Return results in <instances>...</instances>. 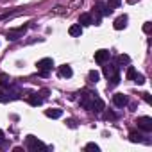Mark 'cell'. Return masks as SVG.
<instances>
[{
	"label": "cell",
	"instance_id": "cell-27",
	"mask_svg": "<svg viewBox=\"0 0 152 152\" xmlns=\"http://www.w3.org/2000/svg\"><path fill=\"white\" fill-rule=\"evenodd\" d=\"M7 100H9V99H7V93L0 90V102H7Z\"/></svg>",
	"mask_w": 152,
	"mask_h": 152
},
{
	"label": "cell",
	"instance_id": "cell-5",
	"mask_svg": "<svg viewBox=\"0 0 152 152\" xmlns=\"http://www.w3.org/2000/svg\"><path fill=\"white\" fill-rule=\"evenodd\" d=\"M36 66H38V70L50 72V70H52V66H54V61H52L50 57H43V59H39V61L36 63Z\"/></svg>",
	"mask_w": 152,
	"mask_h": 152
},
{
	"label": "cell",
	"instance_id": "cell-22",
	"mask_svg": "<svg viewBox=\"0 0 152 152\" xmlns=\"http://www.w3.org/2000/svg\"><path fill=\"white\" fill-rule=\"evenodd\" d=\"M120 4H122V0H107V7L109 9H116V7H120Z\"/></svg>",
	"mask_w": 152,
	"mask_h": 152
},
{
	"label": "cell",
	"instance_id": "cell-32",
	"mask_svg": "<svg viewBox=\"0 0 152 152\" xmlns=\"http://www.w3.org/2000/svg\"><path fill=\"white\" fill-rule=\"evenodd\" d=\"M79 4H83V0H73V2H72V6H70V7L73 9V7H77Z\"/></svg>",
	"mask_w": 152,
	"mask_h": 152
},
{
	"label": "cell",
	"instance_id": "cell-17",
	"mask_svg": "<svg viewBox=\"0 0 152 152\" xmlns=\"http://www.w3.org/2000/svg\"><path fill=\"white\" fill-rule=\"evenodd\" d=\"M129 140H131L132 143H141V141H143V136H141L140 132H136V131H131V132H129Z\"/></svg>",
	"mask_w": 152,
	"mask_h": 152
},
{
	"label": "cell",
	"instance_id": "cell-25",
	"mask_svg": "<svg viewBox=\"0 0 152 152\" xmlns=\"http://www.w3.org/2000/svg\"><path fill=\"white\" fill-rule=\"evenodd\" d=\"M86 150H95V152H99L100 147H99L97 143H88V145H86Z\"/></svg>",
	"mask_w": 152,
	"mask_h": 152
},
{
	"label": "cell",
	"instance_id": "cell-18",
	"mask_svg": "<svg viewBox=\"0 0 152 152\" xmlns=\"http://www.w3.org/2000/svg\"><path fill=\"white\" fill-rule=\"evenodd\" d=\"M95 7H97V9H99L100 13H102V16H109V15L113 13V9H109L107 6H104V4H100V2H99V4H97Z\"/></svg>",
	"mask_w": 152,
	"mask_h": 152
},
{
	"label": "cell",
	"instance_id": "cell-21",
	"mask_svg": "<svg viewBox=\"0 0 152 152\" xmlns=\"http://www.w3.org/2000/svg\"><path fill=\"white\" fill-rule=\"evenodd\" d=\"M136 73H138V72H136L134 66H127V73H125V75H127V79H129V81H134Z\"/></svg>",
	"mask_w": 152,
	"mask_h": 152
},
{
	"label": "cell",
	"instance_id": "cell-1",
	"mask_svg": "<svg viewBox=\"0 0 152 152\" xmlns=\"http://www.w3.org/2000/svg\"><path fill=\"white\" fill-rule=\"evenodd\" d=\"M25 143H27V148L29 150H47V145L45 143H41L38 138H34L32 134H29L27 138H25Z\"/></svg>",
	"mask_w": 152,
	"mask_h": 152
},
{
	"label": "cell",
	"instance_id": "cell-14",
	"mask_svg": "<svg viewBox=\"0 0 152 152\" xmlns=\"http://www.w3.org/2000/svg\"><path fill=\"white\" fill-rule=\"evenodd\" d=\"M45 115H47L48 118H61V116H63V111L54 107V109H47V111H45Z\"/></svg>",
	"mask_w": 152,
	"mask_h": 152
},
{
	"label": "cell",
	"instance_id": "cell-10",
	"mask_svg": "<svg viewBox=\"0 0 152 152\" xmlns=\"http://www.w3.org/2000/svg\"><path fill=\"white\" fill-rule=\"evenodd\" d=\"M73 75V72H72V68L68 66V64H63V66H59V77H64V79H70Z\"/></svg>",
	"mask_w": 152,
	"mask_h": 152
},
{
	"label": "cell",
	"instance_id": "cell-26",
	"mask_svg": "<svg viewBox=\"0 0 152 152\" xmlns=\"http://www.w3.org/2000/svg\"><path fill=\"white\" fill-rule=\"evenodd\" d=\"M134 83H136V84H143V83H145V77H143L141 73H136V77H134Z\"/></svg>",
	"mask_w": 152,
	"mask_h": 152
},
{
	"label": "cell",
	"instance_id": "cell-15",
	"mask_svg": "<svg viewBox=\"0 0 152 152\" xmlns=\"http://www.w3.org/2000/svg\"><path fill=\"white\" fill-rule=\"evenodd\" d=\"M68 32H70V36H81V34H83V27H81L79 23H75V25H72V27L68 29Z\"/></svg>",
	"mask_w": 152,
	"mask_h": 152
},
{
	"label": "cell",
	"instance_id": "cell-9",
	"mask_svg": "<svg viewBox=\"0 0 152 152\" xmlns=\"http://www.w3.org/2000/svg\"><path fill=\"white\" fill-rule=\"evenodd\" d=\"M104 64H106V63H104ZM115 73H118V66H116V64H106V66H104V75H106L107 79L113 77Z\"/></svg>",
	"mask_w": 152,
	"mask_h": 152
},
{
	"label": "cell",
	"instance_id": "cell-6",
	"mask_svg": "<svg viewBox=\"0 0 152 152\" xmlns=\"http://www.w3.org/2000/svg\"><path fill=\"white\" fill-rule=\"evenodd\" d=\"M113 104H115L116 107H125V106L129 104V99H127L124 93H115V95H113Z\"/></svg>",
	"mask_w": 152,
	"mask_h": 152
},
{
	"label": "cell",
	"instance_id": "cell-8",
	"mask_svg": "<svg viewBox=\"0 0 152 152\" xmlns=\"http://www.w3.org/2000/svg\"><path fill=\"white\" fill-rule=\"evenodd\" d=\"M127 20H129V18H127V15H122V16H118V18L115 20L113 27H115L116 31H122V29H124V27L127 25Z\"/></svg>",
	"mask_w": 152,
	"mask_h": 152
},
{
	"label": "cell",
	"instance_id": "cell-23",
	"mask_svg": "<svg viewBox=\"0 0 152 152\" xmlns=\"http://www.w3.org/2000/svg\"><path fill=\"white\" fill-rule=\"evenodd\" d=\"M0 147L2 148H7V140L4 136V131H0Z\"/></svg>",
	"mask_w": 152,
	"mask_h": 152
},
{
	"label": "cell",
	"instance_id": "cell-30",
	"mask_svg": "<svg viewBox=\"0 0 152 152\" xmlns=\"http://www.w3.org/2000/svg\"><path fill=\"white\" fill-rule=\"evenodd\" d=\"M143 100H145L147 104H152V99H150V95H148V93H143Z\"/></svg>",
	"mask_w": 152,
	"mask_h": 152
},
{
	"label": "cell",
	"instance_id": "cell-7",
	"mask_svg": "<svg viewBox=\"0 0 152 152\" xmlns=\"http://www.w3.org/2000/svg\"><path fill=\"white\" fill-rule=\"evenodd\" d=\"M102 109H104V100H102L100 97L93 95V102H91V111H95V113H102Z\"/></svg>",
	"mask_w": 152,
	"mask_h": 152
},
{
	"label": "cell",
	"instance_id": "cell-31",
	"mask_svg": "<svg viewBox=\"0 0 152 152\" xmlns=\"http://www.w3.org/2000/svg\"><path fill=\"white\" fill-rule=\"evenodd\" d=\"M66 124H68V127H72V129H75V127H77L75 120H66Z\"/></svg>",
	"mask_w": 152,
	"mask_h": 152
},
{
	"label": "cell",
	"instance_id": "cell-11",
	"mask_svg": "<svg viewBox=\"0 0 152 152\" xmlns=\"http://www.w3.org/2000/svg\"><path fill=\"white\" fill-rule=\"evenodd\" d=\"M79 25H81V27L93 25V23H91V15H90V13H83V15L79 16Z\"/></svg>",
	"mask_w": 152,
	"mask_h": 152
},
{
	"label": "cell",
	"instance_id": "cell-4",
	"mask_svg": "<svg viewBox=\"0 0 152 152\" xmlns=\"http://www.w3.org/2000/svg\"><path fill=\"white\" fill-rule=\"evenodd\" d=\"M25 27H18V29H11L9 32H7V39L9 41H16V39H20V38H23V34H25Z\"/></svg>",
	"mask_w": 152,
	"mask_h": 152
},
{
	"label": "cell",
	"instance_id": "cell-3",
	"mask_svg": "<svg viewBox=\"0 0 152 152\" xmlns=\"http://www.w3.org/2000/svg\"><path fill=\"white\" fill-rule=\"evenodd\" d=\"M109 57H111V52H109V50H106V48H100V50H97V52H95V61H97L99 64L107 63V61H109Z\"/></svg>",
	"mask_w": 152,
	"mask_h": 152
},
{
	"label": "cell",
	"instance_id": "cell-20",
	"mask_svg": "<svg viewBox=\"0 0 152 152\" xmlns=\"http://www.w3.org/2000/svg\"><path fill=\"white\" fill-rule=\"evenodd\" d=\"M118 83H120V75H118V73H115L113 77H109L107 86H109V88H115V86H118Z\"/></svg>",
	"mask_w": 152,
	"mask_h": 152
},
{
	"label": "cell",
	"instance_id": "cell-29",
	"mask_svg": "<svg viewBox=\"0 0 152 152\" xmlns=\"http://www.w3.org/2000/svg\"><path fill=\"white\" fill-rule=\"evenodd\" d=\"M150 29H152V23H150V22H147V23L143 25V32H147V34H148V32H150Z\"/></svg>",
	"mask_w": 152,
	"mask_h": 152
},
{
	"label": "cell",
	"instance_id": "cell-19",
	"mask_svg": "<svg viewBox=\"0 0 152 152\" xmlns=\"http://www.w3.org/2000/svg\"><path fill=\"white\" fill-rule=\"evenodd\" d=\"M99 79H100V73H99V72H95V70H91V72L88 73V81H90V83H93V84H97V83H99Z\"/></svg>",
	"mask_w": 152,
	"mask_h": 152
},
{
	"label": "cell",
	"instance_id": "cell-24",
	"mask_svg": "<svg viewBox=\"0 0 152 152\" xmlns=\"http://www.w3.org/2000/svg\"><path fill=\"white\" fill-rule=\"evenodd\" d=\"M104 118H106V120H116L118 116H116V113H113V111H106V113H104Z\"/></svg>",
	"mask_w": 152,
	"mask_h": 152
},
{
	"label": "cell",
	"instance_id": "cell-2",
	"mask_svg": "<svg viewBox=\"0 0 152 152\" xmlns=\"http://www.w3.org/2000/svg\"><path fill=\"white\" fill-rule=\"evenodd\" d=\"M136 124H138V127H140L141 131H145V132H150V131H152V118H150V116H140V118L136 120Z\"/></svg>",
	"mask_w": 152,
	"mask_h": 152
},
{
	"label": "cell",
	"instance_id": "cell-34",
	"mask_svg": "<svg viewBox=\"0 0 152 152\" xmlns=\"http://www.w3.org/2000/svg\"><path fill=\"white\" fill-rule=\"evenodd\" d=\"M127 2H129V4H134V2H136V0H127Z\"/></svg>",
	"mask_w": 152,
	"mask_h": 152
},
{
	"label": "cell",
	"instance_id": "cell-28",
	"mask_svg": "<svg viewBox=\"0 0 152 152\" xmlns=\"http://www.w3.org/2000/svg\"><path fill=\"white\" fill-rule=\"evenodd\" d=\"M54 13H56V15H63V13H66V9H64L63 6H57V7L54 9Z\"/></svg>",
	"mask_w": 152,
	"mask_h": 152
},
{
	"label": "cell",
	"instance_id": "cell-33",
	"mask_svg": "<svg viewBox=\"0 0 152 152\" xmlns=\"http://www.w3.org/2000/svg\"><path fill=\"white\" fill-rule=\"evenodd\" d=\"M47 95H48V90H41V97H43V99H45V97H47Z\"/></svg>",
	"mask_w": 152,
	"mask_h": 152
},
{
	"label": "cell",
	"instance_id": "cell-16",
	"mask_svg": "<svg viewBox=\"0 0 152 152\" xmlns=\"http://www.w3.org/2000/svg\"><path fill=\"white\" fill-rule=\"evenodd\" d=\"M129 63H131V57L127 54H122V56L116 57V66H124V64H129Z\"/></svg>",
	"mask_w": 152,
	"mask_h": 152
},
{
	"label": "cell",
	"instance_id": "cell-13",
	"mask_svg": "<svg viewBox=\"0 0 152 152\" xmlns=\"http://www.w3.org/2000/svg\"><path fill=\"white\" fill-rule=\"evenodd\" d=\"M11 86V79L7 73H0V88H9Z\"/></svg>",
	"mask_w": 152,
	"mask_h": 152
},
{
	"label": "cell",
	"instance_id": "cell-12",
	"mask_svg": "<svg viewBox=\"0 0 152 152\" xmlns=\"http://www.w3.org/2000/svg\"><path fill=\"white\" fill-rule=\"evenodd\" d=\"M27 100H29L31 106H41L43 104V97H38V93H31L27 97Z\"/></svg>",
	"mask_w": 152,
	"mask_h": 152
}]
</instances>
